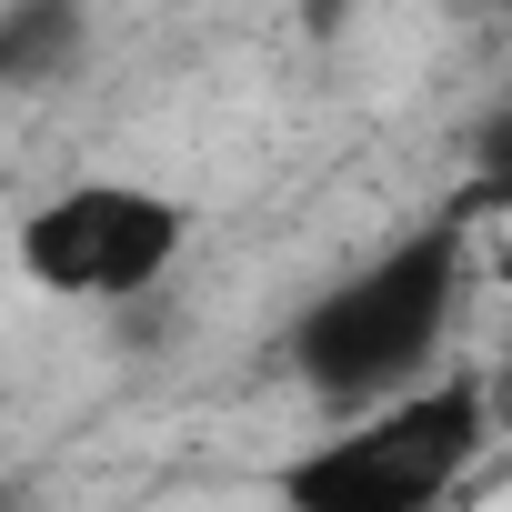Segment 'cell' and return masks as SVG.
<instances>
[{
    "label": "cell",
    "instance_id": "3",
    "mask_svg": "<svg viewBox=\"0 0 512 512\" xmlns=\"http://www.w3.org/2000/svg\"><path fill=\"white\" fill-rule=\"evenodd\" d=\"M181 262V201L141 181H71L21 221V272L61 302H131Z\"/></svg>",
    "mask_w": 512,
    "mask_h": 512
},
{
    "label": "cell",
    "instance_id": "4",
    "mask_svg": "<svg viewBox=\"0 0 512 512\" xmlns=\"http://www.w3.org/2000/svg\"><path fill=\"white\" fill-rule=\"evenodd\" d=\"M81 41V0H11L0 11V81H31L51 61H71Z\"/></svg>",
    "mask_w": 512,
    "mask_h": 512
},
{
    "label": "cell",
    "instance_id": "5",
    "mask_svg": "<svg viewBox=\"0 0 512 512\" xmlns=\"http://www.w3.org/2000/svg\"><path fill=\"white\" fill-rule=\"evenodd\" d=\"M472 161H482V181H512V101H492L472 121Z\"/></svg>",
    "mask_w": 512,
    "mask_h": 512
},
{
    "label": "cell",
    "instance_id": "1",
    "mask_svg": "<svg viewBox=\"0 0 512 512\" xmlns=\"http://www.w3.org/2000/svg\"><path fill=\"white\" fill-rule=\"evenodd\" d=\"M452 292H462V231L432 221L412 241H392L372 272H352L342 292H322L292 332V372L322 402H392L422 382V362L452 332Z\"/></svg>",
    "mask_w": 512,
    "mask_h": 512
},
{
    "label": "cell",
    "instance_id": "7",
    "mask_svg": "<svg viewBox=\"0 0 512 512\" xmlns=\"http://www.w3.org/2000/svg\"><path fill=\"white\" fill-rule=\"evenodd\" d=\"M482 191H492V211H512V181H482Z\"/></svg>",
    "mask_w": 512,
    "mask_h": 512
},
{
    "label": "cell",
    "instance_id": "2",
    "mask_svg": "<svg viewBox=\"0 0 512 512\" xmlns=\"http://www.w3.org/2000/svg\"><path fill=\"white\" fill-rule=\"evenodd\" d=\"M482 432H492L482 372H432V382L372 402L352 432L312 442L282 472V502L292 512H442L452 482L472 472Z\"/></svg>",
    "mask_w": 512,
    "mask_h": 512
},
{
    "label": "cell",
    "instance_id": "8",
    "mask_svg": "<svg viewBox=\"0 0 512 512\" xmlns=\"http://www.w3.org/2000/svg\"><path fill=\"white\" fill-rule=\"evenodd\" d=\"M502 292H512V251H502Z\"/></svg>",
    "mask_w": 512,
    "mask_h": 512
},
{
    "label": "cell",
    "instance_id": "6",
    "mask_svg": "<svg viewBox=\"0 0 512 512\" xmlns=\"http://www.w3.org/2000/svg\"><path fill=\"white\" fill-rule=\"evenodd\" d=\"M482 402H492V432H512V352L482 372Z\"/></svg>",
    "mask_w": 512,
    "mask_h": 512
}]
</instances>
